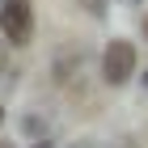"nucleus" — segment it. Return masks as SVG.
<instances>
[{
    "instance_id": "7ed1b4c3",
    "label": "nucleus",
    "mask_w": 148,
    "mask_h": 148,
    "mask_svg": "<svg viewBox=\"0 0 148 148\" xmlns=\"http://www.w3.org/2000/svg\"><path fill=\"white\" fill-rule=\"evenodd\" d=\"M80 72H85V55H80V51H59L55 64H51V76H55V85H64V89H76Z\"/></svg>"
},
{
    "instance_id": "f03ea898",
    "label": "nucleus",
    "mask_w": 148,
    "mask_h": 148,
    "mask_svg": "<svg viewBox=\"0 0 148 148\" xmlns=\"http://www.w3.org/2000/svg\"><path fill=\"white\" fill-rule=\"evenodd\" d=\"M136 47L127 42V38H110L102 51V80L106 85H127L131 80V72H136Z\"/></svg>"
},
{
    "instance_id": "20e7f679",
    "label": "nucleus",
    "mask_w": 148,
    "mask_h": 148,
    "mask_svg": "<svg viewBox=\"0 0 148 148\" xmlns=\"http://www.w3.org/2000/svg\"><path fill=\"white\" fill-rule=\"evenodd\" d=\"M68 148H93V140H72Z\"/></svg>"
},
{
    "instance_id": "1a4fd4ad",
    "label": "nucleus",
    "mask_w": 148,
    "mask_h": 148,
    "mask_svg": "<svg viewBox=\"0 0 148 148\" xmlns=\"http://www.w3.org/2000/svg\"><path fill=\"white\" fill-rule=\"evenodd\" d=\"M0 148H9V144H0Z\"/></svg>"
},
{
    "instance_id": "f257e3e1",
    "label": "nucleus",
    "mask_w": 148,
    "mask_h": 148,
    "mask_svg": "<svg viewBox=\"0 0 148 148\" xmlns=\"http://www.w3.org/2000/svg\"><path fill=\"white\" fill-rule=\"evenodd\" d=\"M0 34L13 47L30 42V34H34V0H0Z\"/></svg>"
},
{
    "instance_id": "0eeeda50",
    "label": "nucleus",
    "mask_w": 148,
    "mask_h": 148,
    "mask_svg": "<svg viewBox=\"0 0 148 148\" xmlns=\"http://www.w3.org/2000/svg\"><path fill=\"white\" fill-rule=\"evenodd\" d=\"M127 4H140V0H127Z\"/></svg>"
},
{
    "instance_id": "6e6552de",
    "label": "nucleus",
    "mask_w": 148,
    "mask_h": 148,
    "mask_svg": "<svg viewBox=\"0 0 148 148\" xmlns=\"http://www.w3.org/2000/svg\"><path fill=\"white\" fill-rule=\"evenodd\" d=\"M0 123H4V110H0Z\"/></svg>"
},
{
    "instance_id": "39448f33",
    "label": "nucleus",
    "mask_w": 148,
    "mask_h": 148,
    "mask_svg": "<svg viewBox=\"0 0 148 148\" xmlns=\"http://www.w3.org/2000/svg\"><path fill=\"white\" fill-rule=\"evenodd\" d=\"M144 38H148V17H144Z\"/></svg>"
},
{
    "instance_id": "423d86ee",
    "label": "nucleus",
    "mask_w": 148,
    "mask_h": 148,
    "mask_svg": "<svg viewBox=\"0 0 148 148\" xmlns=\"http://www.w3.org/2000/svg\"><path fill=\"white\" fill-rule=\"evenodd\" d=\"M144 89H148V72H144Z\"/></svg>"
}]
</instances>
